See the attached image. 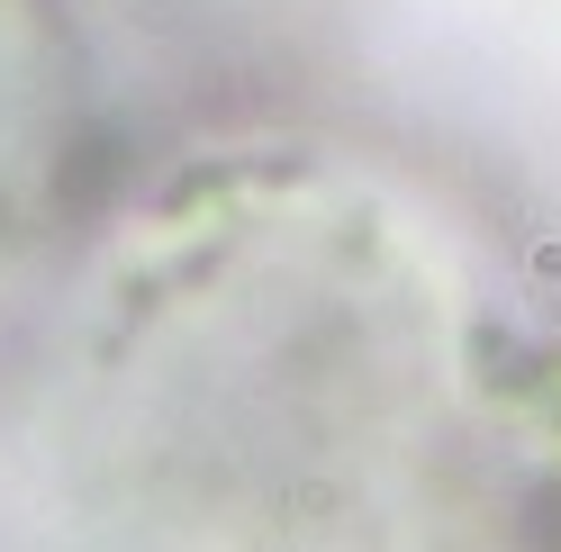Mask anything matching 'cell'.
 <instances>
[{"mask_svg": "<svg viewBox=\"0 0 561 552\" xmlns=\"http://www.w3.org/2000/svg\"><path fill=\"white\" fill-rule=\"evenodd\" d=\"M118 308L37 444V526L73 552H408L453 526V354L354 235H227Z\"/></svg>", "mask_w": 561, "mask_h": 552, "instance_id": "cell-1", "label": "cell"}]
</instances>
